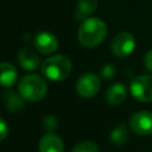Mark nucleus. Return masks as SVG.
Here are the masks:
<instances>
[{
  "mask_svg": "<svg viewBox=\"0 0 152 152\" xmlns=\"http://www.w3.org/2000/svg\"><path fill=\"white\" fill-rule=\"evenodd\" d=\"M107 36V25L100 18H87L82 21L77 38L81 45L86 48H94L102 43Z\"/></svg>",
  "mask_w": 152,
  "mask_h": 152,
  "instance_id": "f257e3e1",
  "label": "nucleus"
},
{
  "mask_svg": "<svg viewBox=\"0 0 152 152\" xmlns=\"http://www.w3.org/2000/svg\"><path fill=\"white\" fill-rule=\"evenodd\" d=\"M17 62L24 70H28V71L36 70L40 64L37 53L28 48H23L18 51Z\"/></svg>",
  "mask_w": 152,
  "mask_h": 152,
  "instance_id": "1a4fd4ad",
  "label": "nucleus"
},
{
  "mask_svg": "<svg viewBox=\"0 0 152 152\" xmlns=\"http://www.w3.org/2000/svg\"><path fill=\"white\" fill-rule=\"evenodd\" d=\"M34 46L43 55H50L58 48V40L51 32H39L34 37Z\"/></svg>",
  "mask_w": 152,
  "mask_h": 152,
  "instance_id": "6e6552de",
  "label": "nucleus"
},
{
  "mask_svg": "<svg viewBox=\"0 0 152 152\" xmlns=\"http://www.w3.org/2000/svg\"><path fill=\"white\" fill-rule=\"evenodd\" d=\"M134 48H135V39L134 36L129 32L118 33L110 43L112 52L118 58H125L129 56L134 51Z\"/></svg>",
  "mask_w": 152,
  "mask_h": 152,
  "instance_id": "39448f33",
  "label": "nucleus"
},
{
  "mask_svg": "<svg viewBox=\"0 0 152 152\" xmlns=\"http://www.w3.org/2000/svg\"><path fill=\"white\" fill-rule=\"evenodd\" d=\"M100 74H101V76L103 78L109 80V78H112L116 74V68H115V65H113L110 63L104 64V65H102V68L100 70Z\"/></svg>",
  "mask_w": 152,
  "mask_h": 152,
  "instance_id": "a211bd4d",
  "label": "nucleus"
},
{
  "mask_svg": "<svg viewBox=\"0 0 152 152\" xmlns=\"http://www.w3.org/2000/svg\"><path fill=\"white\" fill-rule=\"evenodd\" d=\"M126 88L122 83H114L113 86H110L106 94H104V99L106 101L112 104V106H118L121 104L125 99H126Z\"/></svg>",
  "mask_w": 152,
  "mask_h": 152,
  "instance_id": "9b49d317",
  "label": "nucleus"
},
{
  "mask_svg": "<svg viewBox=\"0 0 152 152\" xmlns=\"http://www.w3.org/2000/svg\"><path fill=\"white\" fill-rule=\"evenodd\" d=\"M0 132H1V140H5V138L7 137V133H8V129H7V125L5 122L4 119L0 120Z\"/></svg>",
  "mask_w": 152,
  "mask_h": 152,
  "instance_id": "aec40b11",
  "label": "nucleus"
},
{
  "mask_svg": "<svg viewBox=\"0 0 152 152\" xmlns=\"http://www.w3.org/2000/svg\"><path fill=\"white\" fill-rule=\"evenodd\" d=\"M71 152H99V147L91 141H82L75 145Z\"/></svg>",
  "mask_w": 152,
  "mask_h": 152,
  "instance_id": "dca6fc26",
  "label": "nucleus"
},
{
  "mask_svg": "<svg viewBox=\"0 0 152 152\" xmlns=\"http://www.w3.org/2000/svg\"><path fill=\"white\" fill-rule=\"evenodd\" d=\"M144 63H145L146 69H147V70H150V71H152V50H150V51L145 55Z\"/></svg>",
  "mask_w": 152,
  "mask_h": 152,
  "instance_id": "6ab92c4d",
  "label": "nucleus"
},
{
  "mask_svg": "<svg viewBox=\"0 0 152 152\" xmlns=\"http://www.w3.org/2000/svg\"><path fill=\"white\" fill-rule=\"evenodd\" d=\"M0 70H1V74H0L1 84L6 88L13 86L18 77V72H17V69L14 68V65H12L11 63L4 62L0 65Z\"/></svg>",
  "mask_w": 152,
  "mask_h": 152,
  "instance_id": "ddd939ff",
  "label": "nucleus"
},
{
  "mask_svg": "<svg viewBox=\"0 0 152 152\" xmlns=\"http://www.w3.org/2000/svg\"><path fill=\"white\" fill-rule=\"evenodd\" d=\"M4 103L6 106V109L12 113H18L24 108V99L14 93L13 90H6L2 95Z\"/></svg>",
  "mask_w": 152,
  "mask_h": 152,
  "instance_id": "f8f14e48",
  "label": "nucleus"
},
{
  "mask_svg": "<svg viewBox=\"0 0 152 152\" xmlns=\"http://www.w3.org/2000/svg\"><path fill=\"white\" fill-rule=\"evenodd\" d=\"M18 91L24 100L30 102H37V101H40L46 95L48 86L44 78L32 74V75L24 76L19 81Z\"/></svg>",
  "mask_w": 152,
  "mask_h": 152,
  "instance_id": "f03ea898",
  "label": "nucleus"
},
{
  "mask_svg": "<svg viewBox=\"0 0 152 152\" xmlns=\"http://www.w3.org/2000/svg\"><path fill=\"white\" fill-rule=\"evenodd\" d=\"M39 152H63L64 146L61 138L53 133H46L39 141Z\"/></svg>",
  "mask_w": 152,
  "mask_h": 152,
  "instance_id": "9d476101",
  "label": "nucleus"
},
{
  "mask_svg": "<svg viewBox=\"0 0 152 152\" xmlns=\"http://www.w3.org/2000/svg\"><path fill=\"white\" fill-rule=\"evenodd\" d=\"M131 129L138 135H148L152 133V112L141 110L129 119Z\"/></svg>",
  "mask_w": 152,
  "mask_h": 152,
  "instance_id": "0eeeda50",
  "label": "nucleus"
},
{
  "mask_svg": "<svg viewBox=\"0 0 152 152\" xmlns=\"http://www.w3.org/2000/svg\"><path fill=\"white\" fill-rule=\"evenodd\" d=\"M57 126H58V121H57L56 116H53V115H48V116L44 118V120H43V127H44V129H45L48 133L53 132V131L57 128Z\"/></svg>",
  "mask_w": 152,
  "mask_h": 152,
  "instance_id": "f3484780",
  "label": "nucleus"
},
{
  "mask_svg": "<svg viewBox=\"0 0 152 152\" xmlns=\"http://www.w3.org/2000/svg\"><path fill=\"white\" fill-rule=\"evenodd\" d=\"M42 72L51 81H63L71 72V61L64 55H55L42 63Z\"/></svg>",
  "mask_w": 152,
  "mask_h": 152,
  "instance_id": "7ed1b4c3",
  "label": "nucleus"
},
{
  "mask_svg": "<svg viewBox=\"0 0 152 152\" xmlns=\"http://www.w3.org/2000/svg\"><path fill=\"white\" fill-rule=\"evenodd\" d=\"M128 139V131L125 125H118L110 132V141L118 146L124 145Z\"/></svg>",
  "mask_w": 152,
  "mask_h": 152,
  "instance_id": "2eb2a0df",
  "label": "nucleus"
},
{
  "mask_svg": "<svg viewBox=\"0 0 152 152\" xmlns=\"http://www.w3.org/2000/svg\"><path fill=\"white\" fill-rule=\"evenodd\" d=\"M129 90L132 95L141 102L152 101V75H139L131 81Z\"/></svg>",
  "mask_w": 152,
  "mask_h": 152,
  "instance_id": "20e7f679",
  "label": "nucleus"
},
{
  "mask_svg": "<svg viewBox=\"0 0 152 152\" xmlns=\"http://www.w3.org/2000/svg\"><path fill=\"white\" fill-rule=\"evenodd\" d=\"M100 78L93 72H86L81 75L76 82V91L84 99H90L100 90Z\"/></svg>",
  "mask_w": 152,
  "mask_h": 152,
  "instance_id": "423d86ee",
  "label": "nucleus"
},
{
  "mask_svg": "<svg viewBox=\"0 0 152 152\" xmlns=\"http://www.w3.org/2000/svg\"><path fill=\"white\" fill-rule=\"evenodd\" d=\"M96 7H97V0H78L74 17L76 20L83 21L96 10Z\"/></svg>",
  "mask_w": 152,
  "mask_h": 152,
  "instance_id": "4468645a",
  "label": "nucleus"
}]
</instances>
